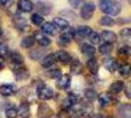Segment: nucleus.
<instances>
[{
  "instance_id": "f257e3e1",
  "label": "nucleus",
  "mask_w": 131,
  "mask_h": 118,
  "mask_svg": "<svg viewBox=\"0 0 131 118\" xmlns=\"http://www.w3.org/2000/svg\"><path fill=\"white\" fill-rule=\"evenodd\" d=\"M98 4H100V9L109 16H118L122 10L121 4L114 2V0H100Z\"/></svg>"
},
{
  "instance_id": "f03ea898",
  "label": "nucleus",
  "mask_w": 131,
  "mask_h": 118,
  "mask_svg": "<svg viewBox=\"0 0 131 118\" xmlns=\"http://www.w3.org/2000/svg\"><path fill=\"white\" fill-rule=\"evenodd\" d=\"M37 93L41 100H51L54 97V89L50 87H45L43 83H41L37 88Z\"/></svg>"
},
{
  "instance_id": "7ed1b4c3",
  "label": "nucleus",
  "mask_w": 131,
  "mask_h": 118,
  "mask_svg": "<svg viewBox=\"0 0 131 118\" xmlns=\"http://www.w3.org/2000/svg\"><path fill=\"white\" fill-rule=\"evenodd\" d=\"M94 10H96L94 3H84L81 7V18H84V20L92 18Z\"/></svg>"
},
{
  "instance_id": "20e7f679",
  "label": "nucleus",
  "mask_w": 131,
  "mask_h": 118,
  "mask_svg": "<svg viewBox=\"0 0 131 118\" xmlns=\"http://www.w3.org/2000/svg\"><path fill=\"white\" fill-rule=\"evenodd\" d=\"M13 23L16 25V28L20 31H26L29 30V25H28V21L21 16V15H15L13 16Z\"/></svg>"
},
{
  "instance_id": "39448f33",
  "label": "nucleus",
  "mask_w": 131,
  "mask_h": 118,
  "mask_svg": "<svg viewBox=\"0 0 131 118\" xmlns=\"http://www.w3.org/2000/svg\"><path fill=\"white\" fill-rule=\"evenodd\" d=\"M71 85V78L70 75H60L57 80V87L59 89H68Z\"/></svg>"
},
{
  "instance_id": "423d86ee",
  "label": "nucleus",
  "mask_w": 131,
  "mask_h": 118,
  "mask_svg": "<svg viewBox=\"0 0 131 118\" xmlns=\"http://www.w3.org/2000/svg\"><path fill=\"white\" fill-rule=\"evenodd\" d=\"M17 92V87L15 84H3L0 85V94L5 96V97H8V96L10 94H15Z\"/></svg>"
},
{
  "instance_id": "0eeeda50",
  "label": "nucleus",
  "mask_w": 131,
  "mask_h": 118,
  "mask_svg": "<svg viewBox=\"0 0 131 118\" xmlns=\"http://www.w3.org/2000/svg\"><path fill=\"white\" fill-rule=\"evenodd\" d=\"M73 33H75V30H72L71 28H67L66 31L59 38V45H68L70 42L72 41V38H73Z\"/></svg>"
},
{
  "instance_id": "6e6552de",
  "label": "nucleus",
  "mask_w": 131,
  "mask_h": 118,
  "mask_svg": "<svg viewBox=\"0 0 131 118\" xmlns=\"http://www.w3.org/2000/svg\"><path fill=\"white\" fill-rule=\"evenodd\" d=\"M52 115V110L47 104H41L38 106V118H50Z\"/></svg>"
},
{
  "instance_id": "1a4fd4ad",
  "label": "nucleus",
  "mask_w": 131,
  "mask_h": 118,
  "mask_svg": "<svg viewBox=\"0 0 131 118\" xmlns=\"http://www.w3.org/2000/svg\"><path fill=\"white\" fill-rule=\"evenodd\" d=\"M76 104H78V96L71 93V94H68L67 97L64 99V101H63V109L64 110H70V108H72V106L76 105Z\"/></svg>"
},
{
  "instance_id": "9d476101",
  "label": "nucleus",
  "mask_w": 131,
  "mask_h": 118,
  "mask_svg": "<svg viewBox=\"0 0 131 118\" xmlns=\"http://www.w3.org/2000/svg\"><path fill=\"white\" fill-rule=\"evenodd\" d=\"M17 68H13V72H15V76L17 80H25L29 78V71L28 68H25L24 66H16Z\"/></svg>"
},
{
  "instance_id": "9b49d317",
  "label": "nucleus",
  "mask_w": 131,
  "mask_h": 118,
  "mask_svg": "<svg viewBox=\"0 0 131 118\" xmlns=\"http://www.w3.org/2000/svg\"><path fill=\"white\" fill-rule=\"evenodd\" d=\"M55 59L60 62L62 64H68L71 62V55L66 50H59L55 52Z\"/></svg>"
},
{
  "instance_id": "f8f14e48",
  "label": "nucleus",
  "mask_w": 131,
  "mask_h": 118,
  "mask_svg": "<svg viewBox=\"0 0 131 118\" xmlns=\"http://www.w3.org/2000/svg\"><path fill=\"white\" fill-rule=\"evenodd\" d=\"M104 66L107 71H110V72H114L119 68V64L118 62L114 59V58H110V57H107L106 59H104Z\"/></svg>"
},
{
  "instance_id": "ddd939ff",
  "label": "nucleus",
  "mask_w": 131,
  "mask_h": 118,
  "mask_svg": "<svg viewBox=\"0 0 131 118\" xmlns=\"http://www.w3.org/2000/svg\"><path fill=\"white\" fill-rule=\"evenodd\" d=\"M97 101H98V104H100L101 108H105V106L110 105L113 102V99H112V96L109 93H101L100 96H97Z\"/></svg>"
},
{
  "instance_id": "4468645a",
  "label": "nucleus",
  "mask_w": 131,
  "mask_h": 118,
  "mask_svg": "<svg viewBox=\"0 0 131 118\" xmlns=\"http://www.w3.org/2000/svg\"><path fill=\"white\" fill-rule=\"evenodd\" d=\"M100 37L105 41V44H114V42L117 41L115 33H113V31H110V30H104L100 34Z\"/></svg>"
},
{
  "instance_id": "2eb2a0df",
  "label": "nucleus",
  "mask_w": 131,
  "mask_h": 118,
  "mask_svg": "<svg viewBox=\"0 0 131 118\" xmlns=\"http://www.w3.org/2000/svg\"><path fill=\"white\" fill-rule=\"evenodd\" d=\"M17 5H18V9L21 12H31L33 8H34V5H33V3L30 0H18Z\"/></svg>"
},
{
  "instance_id": "dca6fc26",
  "label": "nucleus",
  "mask_w": 131,
  "mask_h": 118,
  "mask_svg": "<svg viewBox=\"0 0 131 118\" xmlns=\"http://www.w3.org/2000/svg\"><path fill=\"white\" fill-rule=\"evenodd\" d=\"M71 72L73 73V75H80L81 72H83V70H84V66L81 64V62L80 60H78V59H73L72 62H71Z\"/></svg>"
},
{
  "instance_id": "f3484780",
  "label": "nucleus",
  "mask_w": 131,
  "mask_h": 118,
  "mask_svg": "<svg viewBox=\"0 0 131 118\" xmlns=\"http://www.w3.org/2000/svg\"><path fill=\"white\" fill-rule=\"evenodd\" d=\"M80 49H81L83 54L86 55V57H89V58H93L94 54H96V49H94V46H92L91 44H83Z\"/></svg>"
},
{
  "instance_id": "a211bd4d",
  "label": "nucleus",
  "mask_w": 131,
  "mask_h": 118,
  "mask_svg": "<svg viewBox=\"0 0 131 118\" xmlns=\"http://www.w3.org/2000/svg\"><path fill=\"white\" fill-rule=\"evenodd\" d=\"M52 24L55 25V28L58 29H62V30H66L67 28H70V23L66 18H63V17H55L54 18V21H52Z\"/></svg>"
},
{
  "instance_id": "6ab92c4d",
  "label": "nucleus",
  "mask_w": 131,
  "mask_h": 118,
  "mask_svg": "<svg viewBox=\"0 0 131 118\" xmlns=\"http://www.w3.org/2000/svg\"><path fill=\"white\" fill-rule=\"evenodd\" d=\"M55 54H47L46 57H43L42 59V67L45 68H51L54 67V63H55Z\"/></svg>"
},
{
  "instance_id": "aec40b11",
  "label": "nucleus",
  "mask_w": 131,
  "mask_h": 118,
  "mask_svg": "<svg viewBox=\"0 0 131 118\" xmlns=\"http://www.w3.org/2000/svg\"><path fill=\"white\" fill-rule=\"evenodd\" d=\"M34 39H36V42H38V44H39L41 46H43V47H47V46H50V44H51L50 38H47L46 36H43L42 33H36V34H34Z\"/></svg>"
},
{
  "instance_id": "412c9836",
  "label": "nucleus",
  "mask_w": 131,
  "mask_h": 118,
  "mask_svg": "<svg viewBox=\"0 0 131 118\" xmlns=\"http://www.w3.org/2000/svg\"><path fill=\"white\" fill-rule=\"evenodd\" d=\"M17 114H20L21 117H24V118H28L29 114H30V105L29 102H21L20 104V108L17 110Z\"/></svg>"
},
{
  "instance_id": "4be33fe9",
  "label": "nucleus",
  "mask_w": 131,
  "mask_h": 118,
  "mask_svg": "<svg viewBox=\"0 0 131 118\" xmlns=\"http://www.w3.org/2000/svg\"><path fill=\"white\" fill-rule=\"evenodd\" d=\"M80 113H81V115L84 118H93L94 117V110L89 105H83L80 108Z\"/></svg>"
},
{
  "instance_id": "5701e85b",
  "label": "nucleus",
  "mask_w": 131,
  "mask_h": 118,
  "mask_svg": "<svg viewBox=\"0 0 131 118\" xmlns=\"http://www.w3.org/2000/svg\"><path fill=\"white\" fill-rule=\"evenodd\" d=\"M36 44V39H34V36H26L21 39V46L24 49H30L31 46H34Z\"/></svg>"
},
{
  "instance_id": "b1692460",
  "label": "nucleus",
  "mask_w": 131,
  "mask_h": 118,
  "mask_svg": "<svg viewBox=\"0 0 131 118\" xmlns=\"http://www.w3.org/2000/svg\"><path fill=\"white\" fill-rule=\"evenodd\" d=\"M41 26H42V31L46 34H55L57 33V28L52 23H43Z\"/></svg>"
},
{
  "instance_id": "393cba45",
  "label": "nucleus",
  "mask_w": 131,
  "mask_h": 118,
  "mask_svg": "<svg viewBox=\"0 0 131 118\" xmlns=\"http://www.w3.org/2000/svg\"><path fill=\"white\" fill-rule=\"evenodd\" d=\"M92 31L93 30L89 26H80V28L76 29V34H78L79 37H81V38H85V37H89Z\"/></svg>"
},
{
  "instance_id": "a878e982",
  "label": "nucleus",
  "mask_w": 131,
  "mask_h": 118,
  "mask_svg": "<svg viewBox=\"0 0 131 118\" xmlns=\"http://www.w3.org/2000/svg\"><path fill=\"white\" fill-rule=\"evenodd\" d=\"M86 67H88V70H89L92 73H97L98 70H100L98 62H97V59H94V58H91V59L88 60V63H86Z\"/></svg>"
},
{
  "instance_id": "bb28decb",
  "label": "nucleus",
  "mask_w": 131,
  "mask_h": 118,
  "mask_svg": "<svg viewBox=\"0 0 131 118\" xmlns=\"http://www.w3.org/2000/svg\"><path fill=\"white\" fill-rule=\"evenodd\" d=\"M118 114L121 118H130V105L128 104L121 105L118 109Z\"/></svg>"
},
{
  "instance_id": "cd10ccee",
  "label": "nucleus",
  "mask_w": 131,
  "mask_h": 118,
  "mask_svg": "<svg viewBox=\"0 0 131 118\" xmlns=\"http://www.w3.org/2000/svg\"><path fill=\"white\" fill-rule=\"evenodd\" d=\"M84 96H85V99H86V101H88V102H93L94 100H97V96H98V94L96 93L94 89L88 88V89L84 91Z\"/></svg>"
},
{
  "instance_id": "c85d7f7f",
  "label": "nucleus",
  "mask_w": 131,
  "mask_h": 118,
  "mask_svg": "<svg viewBox=\"0 0 131 118\" xmlns=\"http://www.w3.org/2000/svg\"><path fill=\"white\" fill-rule=\"evenodd\" d=\"M123 88H125V83L121 81V80H118V81H115V83H113V84L110 85V92L117 94V93H119V92H122Z\"/></svg>"
},
{
  "instance_id": "c756f323",
  "label": "nucleus",
  "mask_w": 131,
  "mask_h": 118,
  "mask_svg": "<svg viewBox=\"0 0 131 118\" xmlns=\"http://www.w3.org/2000/svg\"><path fill=\"white\" fill-rule=\"evenodd\" d=\"M98 24L101 26H114L115 25V21L110 17V16H104L98 20Z\"/></svg>"
},
{
  "instance_id": "7c9ffc66",
  "label": "nucleus",
  "mask_w": 131,
  "mask_h": 118,
  "mask_svg": "<svg viewBox=\"0 0 131 118\" xmlns=\"http://www.w3.org/2000/svg\"><path fill=\"white\" fill-rule=\"evenodd\" d=\"M9 59H10V62H12L13 64H16V66H20V64H23V62H24L23 55L18 54V52H10Z\"/></svg>"
},
{
  "instance_id": "2f4dec72",
  "label": "nucleus",
  "mask_w": 131,
  "mask_h": 118,
  "mask_svg": "<svg viewBox=\"0 0 131 118\" xmlns=\"http://www.w3.org/2000/svg\"><path fill=\"white\" fill-rule=\"evenodd\" d=\"M5 115L7 118H16L17 117V109H16V106L15 105H8L7 108H5Z\"/></svg>"
},
{
  "instance_id": "473e14b6",
  "label": "nucleus",
  "mask_w": 131,
  "mask_h": 118,
  "mask_svg": "<svg viewBox=\"0 0 131 118\" xmlns=\"http://www.w3.org/2000/svg\"><path fill=\"white\" fill-rule=\"evenodd\" d=\"M37 8H38V10H41V12H42V16H46V15H49V13L51 12V9H52V7H51L49 3L38 4V5H37Z\"/></svg>"
},
{
  "instance_id": "72a5a7b5",
  "label": "nucleus",
  "mask_w": 131,
  "mask_h": 118,
  "mask_svg": "<svg viewBox=\"0 0 131 118\" xmlns=\"http://www.w3.org/2000/svg\"><path fill=\"white\" fill-rule=\"evenodd\" d=\"M31 23L36 26H41L45 23V18H43V16L39 15V13H34V15H31Z\"/></svg>"
},
{
  "instance_id": "f704fd0d",
  "label": "nucleus",
  "mask_w": 131,
  "mask_h": 118,
  "mask_svg": "<svg viewBox=\"0 0 131 118\" xmlns=\"http://www.w3.org/2000/svg\"><path fill=\"white\" fill-rule=\"evenodd\" d=\"M112 51H113L112 44H102V45L100 46V52H101L102 55H109Z\"/></svg>"
},
{
  "instance_id": "c9c22d12",
  "label": "nucleus",
  "mask_w": 131,
  "mask_h": 118,
  "mask_svg": "<svg viewBox=\"0 0 131 118\" xmlns=\"http://www.w3.org/2000/svg\"><path fill=\"white\" fill-rule=\"evenodd\" d=\"M88 38H89L92 45H98V44H100V41H101V37H100V34H98L97 31H92Z\"/></svg>"
},
{
  "instance_id": "e433bc0d",
  "label": "nucleus",
  "mask_w": 131,
  "mask_h": 118,
  "mask_svg": "<svg viewBox=\"0 0 131 118\" xmlns=\"http://www.w3.org/2000/svg\"><path fill=\"white\" fill-rule=\"evenodd\" d=\"M52 70H50L49 72H47V76L50 78V79H58L60 75H62V71L59 70V68H54V67H51Z\"/></svg>"
},
{
  "instance_id": "4c0bfd02",
  "label": "nucleus",
  "mask_w": 131,
  "mask_h": 118,
  "mask_svg": "<svg viewBox=\"0 0 131 118\" xmlns=\"http://www.w3.org/2000/svg\"><path fill=\"white\" fill-rule=\"evenodd\" d=\"M118 54L121 55V57H123V58L130 57V46H128V45H125V46H122V47H119Z\"/></svg>"
},
{
  "instance_id": "58836bf2",
  "label": "nucleus",
  "mask_w": 131,
  "mask_h": 118,
  "mask_svg": "<svg viewBox=\"0 0 131 118\" xmlns=\"http://www.w3.org/2000/svg\"><path fill=\"white\" fill-rule=\"evenodd\" d=\"M29 57H30V59H33V60L39 59V58L42 57V50H33V51H30Z\"/></svg>"
},
{
  "instance_id": "ea45409f",
  "label": "nucleus",
  "mask_w": 131,
  "mask_h": 118,
  "mask_svg": "<svg viewBox=\"0 0 131 118\" xmlns=\"http://www.w3.org/2000/svg\"><path fill=\"white\" fill-rule=\"evenodd\" d=\"M118 70H119V72H121L122 76H130V66L128 64H125V66L119 67Z\"/></svg>"
},
{
  "instance_id": "a19ab883",
  "label": "nucleus",
  "mask_w": 131,
  "mask_h": 118,
  "mask_svg": "<svg viewBox=\"0 0 131 118\" xmlns=\"http://www.w3.org/2000/svg\"><path fill=\"white\" fill-rule=\"evenodd\" d=\"M68 2L72 8H81L84 4V0H68Z\"/></svg>"
},
{
  "instance_id": "79ce46f5",
  "label": "nucleus",
  "mask_w": 131,
  "mask_h": 118,
  "mask_svg": "<svg viewBox=\"0 0 131 118\" xmlns=\"http://www.w3.org/2000/svg\"><path fill=\"white\" fill-rule=\"evenodd\" d=\"M8 55V47H7V45H4V44H2L0 42V57H7Z\"/></svg>"
},
{
  "instance_id": "37998d69",
  "label": "nucleus",
  "mask_w": 131,
  "mask_h": 118,
  "mask_svg": "<svg viewBox=\"0 0 131 118\" xmlns=\"http://www.w3.org/2000/svg\"><path fill=\"white\" fill-rule=\"evenodd\" d=\"M130 34H131V30H130V28H123L122 30H121V36H122V38H130Z\"/></svg>"
},
{
  "instance_id": "c03bdc74",
  "label": "nucleus",
  "mask_w": 131,
  "mask_h": 118,
  "mask_svg": "<svg viewBox=\"0 0 131 118\" xmlns=\"http://www.w3.org/2000/svg\"><path fill=\"white\" fill-rule=\"evenodd\" d=\"M13 4V0H0V5L3 7H10Z\"/></svg>"
},
{
  "instance_id": "a18cd8bd",
  "label": "nucleus",
  "mask_w": 131,
  "mask_h": 118,
  "mask_svg": "<svg viewBox=\"0 0 131 118\" xmlns=\"http://www.w3.org/2000/svg\"><path fill=\"white\" fill-rule=\"evenodd\" d=\"M58 118H67V112H66V110L63 112V110H62V112L58 114Z\"/></svg>"
},
{
  "instance_id": "49530a36",
  "label": "nucleus",
  "mask_w": 131,
  "mask_h": 118,
  "mask_svg": "<svg viewBox=\"0 0 131 118\" xmlns=\"http://www.w3.org/2000/svg\"><path fill=\"white\" fill-rule=\"evenodd\" d=\"M5 67V64H4V59L2 58V57H0V70H3Z\"/></svg>"
},
{
  "instance_id": "de8ad7c7",
  "label": "nucleus",
  "mask_w": 131,
  "mask_h": 118,
  "mask_svg": "<svg viewBox=\"0 0 131 118\" xmlns=\"http://www.w3.org/2000/svg\"><path fill=\"white\" fill-rule=\"evenodd\" d=\"M127 97L130 99V87H127Z\"/></svg>"
},
{
  "instance_id": "09e8293b",
  "label": "nucleus",
  "mask_w": 131,
  "mask_h": 118,
  "mask_svg": "<svg viewBox=\"0 0 131 118\" xmlns=\"http://www.w3.org/2000/svg\"><path fill=\"white\" fill-rule=\"evenodd\" d=\"M2 34H3V30H2V28H0V37H2Z\"/></svg>"
},
{
  "instance_id": "8fccbe9b",
  "label": "nucleus",
  "mask_w": 131,
  "mask_h": 118,
  "mask_svg": "<svg viewBox=\"0 0 131 118\" xmlns=\"http://www.w3.org/2000/svg\"><path fill=\"white\" fill-rule=\"evenodd\" d=\"M38 2H46V0H38Z\"/></svg>"
},
{
  "instance_id": "3c124183",
  "label": "nucleus",
  "mask_w": 131,
  "mask_h": 118,
  "mask_svg": "<svg viewBox=\"0 0 131 118\" xmlns=\"http://www.w3.org/2000/svg\"><path fill=\"white\" fill-rule=\"evenodd\" d=\"M109 118H112V117H109Z\"/></svg>"
},
{
  "instance_id": "603ef678",
  "label": "nucleus",
  "mask_w": 131,
  "mask_h": 118,
  "mask_svg": "<svg viewBox=\"0 0 131 118\" xmlns=\"http://www.w3.org/2000/svg\"><path fill=\"white\" fill-rule=\"evenodd\" d=\"M28 118H29V117H28Z\"/></svg>"
}]
</instances>
